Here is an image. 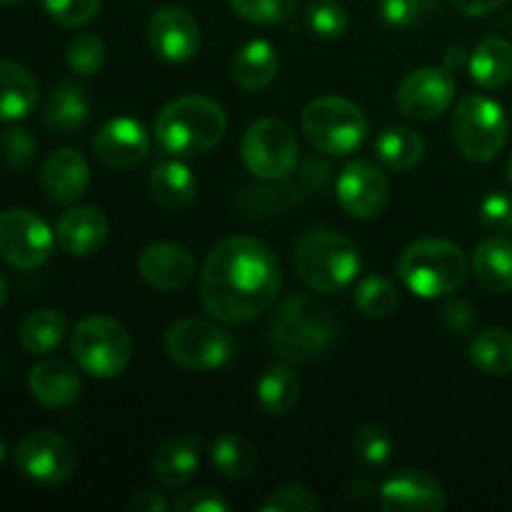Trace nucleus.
I'll use <instances>...</instances> for the list:
<instances>
[{
  "mask_svg": "<svg viewBox=\"0 0 512 512\" xmlns=\"http://www.w3.org/2000/svg\"><path fill=\"white\" fill-rule=\"evenodd\" d=\"M55 240L63 253L73 258H88L98 253L108 240V218L98 208H88V205L70 208L68 213L60 215Z\"/></svg>",
  "mask_w": 512,
  "mask_h": 512,
  "instance_id": "aec40b11",
  "label": "nucleus"
},
{
  "mask_svg": "<svg viewBox=\"0 0 512 512\" xmlns=\"http://www.w3.org/2000/svg\"><path fill=\"white\" fill-rule=\"evenodd\" d=\"M15 3H20V0H0V5H15Z\"/></svg>",
  "mask_w": 512,
  "mask_h": 512,
  "instance_id": "864d4df0",
  "label": "nucleus"
},
{
  "mask_svg": "<svg viewBox=\"0 0 512 512\" xmlns=\"http://www.w3.org/2000/svg\"><path fill=\"white\" fill-rule=\"evenodd\" d=\"M68 68L73 70L80 78H90V75L98 73L105 63V43L98 33H83L78 38H73V43L68 45Z\"/></svg>",
  "mask_w": 512,
  "mask_h": 512,
  "instance_id": "4c0bfd02",
  "label": "nucleus"
},
{
  "mask_svg": "<svg viewBox=\"0 0 512 512\" xmlns=\"http://www.w3.org/2000/svg\"><path fill=\"white\" fill-rule=\"evenodd\" d=\"M338 203L353 218H378L390 200V180L370 160H355L338 175Z\"/></svg>",
  "mask_w": 512,
  "mask_h": 512,
  "instance_id": "4468645a",
  "label": "nucleus"
},
{
  "mask_svg": "<svg viewBox=\"0 0 512 512\" xmlns=\"http://www.w3.org/2000/svg\"><path fill=\"white\" fill-rule=\"evenodd\" d=\"M380 505L388 512H443L448 500L433 475L420 470H403L385 480L380 488Z\"/></svg>",
  "mask_w": 512,
  "mask_h": 512,
  "instance_id": "f3484780",
  "label": "nucleus"
},
{
  "mask_svg": "<svg viewBox=\"0 0 512 512\" xmlns=\"http://www.w3.org/2000/svg\"><path fill=\"white\" fill-rule=\"evenodd\" d=\"M260 510L265 512H315L320 510V500L303 485H283L275 490Z\"/></svg>",
  "mask_w": 512,
  "mask_h": 512,
  "instance_id": "a19ab883",
  "label": "nucleus"
},
{
  "mask_svg": "<svg viewBox=\"0 0 512 512\" xmlns=\"http://www.w3.org/2000/svg\"><path fill=\"white\" fill-rule=\"evenodd\" d=\"M165 353L175 365L195 373L225 368L235 355V340L203 318L178 320L165 333Z\"/></svg>",
  "mask_w": 512,
  "mask_h": 512,
  "instance_id": "1a4fd4ad",
  "label": "nucleus"
},
{
  "mask_svg": "<svg viewBox=\"0 0 512 512\" xmlns=\"http://www.w3.org/2000/svg\"><path fill=\"white\" fill-rule=\"evenodd\" d=\"M398 275L418 298L433 300L455 293L468 278V258L463 248L443 238H423L403 250Z\"/></svg>",
  "mask_w": 512,
  "mask_h": 512,
  "instance_id": "39448f33",
  "label": "nucleus"
},
{
  "mask_svg": "<svg viewBox=\"0 0 512 512\" xmlns=\"http://www.w3.org/2000/svg\"><path fill=\"white\" fill-rule=\"evenodd\" d=\"M40 90L33 73L15 60L0 58V120H23L38 108Z\"/></svg>",
  "mask_w": 512,
  "mask_h": 512,
  "instance_id": "4be33fe9",
  "label": "nucleus"
},
{
  "mask_svg": "<svg viewBox=\"0 0 512 512\" xmlns=\"http://www.w3.org/2000/svg\"><path fill=\"white\" fill-rule=\"evenodd\" d=\"M280 280L278 258L263 240L233 235L220 240L205 258L200 298L220 323H250L273 308Z\"/></svg>",
  "mask_w": 512,
  "mask_h": 512,
  "instance_id": "f257e3e1",
  "label": "nucleus"
},
{
  "mask_svg": "<svg viewBox=\"0 0 512 512\" xmlns=\"http://www.w3.org/2000/svg\"><path fill=\"white\" fill-rule=\"evenodd\" d=\"M70 353L83 373L93 378H118L133 358V340L123 323L108 315H88L70 335Z\"/></svg>",
  "mask_w": 512,
  "mask_h": 512,
  "instance_id": "423d86ee",
  "label": "nucleus"
},
{
  "mask_svg": "<svg viewBox=\"0 0 512 512\" xmlns=\"http://www.w3.org/2000/svg\"><path fill=\"white\" fill-rule=\"evenodd\" d=\"M43 8L55 23L65 28H78L98 15L100 0H43Z\"/></svg>",
  "mask_w": 512,
  "mask_h": 512,
  "instance_id": "ea45409f",
  "label": "nucleus"
},
{
  "mask_svg": "<svg viewBox=\"0 0 512 512\" xmlns=\"http://www.w3.org/2000/svg\"><path fill=\"white\" fill-rule=\"evenodd\" d=\"M228 118L218 100L183 95L165 105L155 118V140L173 158H195L223 140Z\"/></svg>",
  "mask_w": 512,
  "mask_h": 512,
  "instance_id": "f03ea898",
  "label": "nucleus"
},
{
  "mask_svg": "<svg viewBox=\"0 0 512 512\" xmlns=\"http://www.w3.org/2000/svg\"><path fill=\"white\" fill-rule=\"evenodd\" d=\"M298 138L293 128L278 118L255 120L240 140L245 168L260 180H285L298 165Z\"/></svg>",
  "mask_w": 512,
  "mask_h": 512,
  "instance_id": "9d476101",
  "label": "nucleus"
},
{
  "mask_svg": "<svg viewBox=\"0 0 512 512\" xmlns=\"http://www.w3.org/2000/svg\"><path fill=\"white\" fill-rule=\"evenodd\" d=\"M138 273L150 288L170 293L190 283L195 273V260L185 245L155 243L140 253Z\"/></svg>",
  "mask_w": 512,
  "mask_h": 512,
  "instance_id": "a211bd4d",
  "label": "nucleus"
},
{
  "mask_svg": "<svg viewBox=\"0 0 512 512\" xmlns=\"http://www.w3.org/2000/svg\"><path fill=\"white\" fill-rule=\"evenodd\" d=\"M90 185L88 160L73 148H63L50 155L40 173V188L55 205H70L85 195Z\"/></svg>",
  "mask_w": 512,
  "mask_h": 512,
  "instance_id": "6ab92c4d",
  "label": "nucleus"
},
{
  "mask_svg": "<svg viewBox=\"0 0 512 512\" xmlns=\"http://www.w3.org/2000/svg\"><path fill=\"white\" fill-rule=\"evenodd\" d=\"M335 335L338 325L323 303L310 295H293L270 320L268 343L285 363H310L333 348Z\"/></svg>",
  "mask_w": 512,
  "mask_h": 512,
  "instance_id": "7ed1b4c3",
  "label": "nucleus"
},
{
  "mask_svg": "<svg viewBox=\"0 0 512 512\" xmlns=\"http://www.w3.org/2000/svg\"><path fill=\"white\" fill-rule=\"evenodd\" d=\"M68 333V320L58 310H33L20 325V345L33 355H48L63 343Z\"/></svg>",
  "mask_w": 512,
  "mask_h": 512,
  "instance_id": "7c9ffc66",
  "label": "nucleus"
},
{
  "mask_svg": "<svg viewBox=\"0 0 512 512\" xmlns=\"http://www.w3.org/2000/svg\"><path fill=\"white\" fill-rule=\"evenodd\" d=\"M148 43L153 53L168 63H188L200 50V28L183 8L165 5L150 18Z\"/></svg>",
  "mask_w": 512,
  "mask_h": 512,
  "instance_id": "2eb2a0df",
  "label": "nucleus"
},
{
  "mask_svg": "<svg viewBox=\"0 0 512 512\" xmlns=\"http://www.w3.org/2000/svg\"><path fill=\"white\" fill-rule=\"evenodd\" d=\"M5 300H8V283H5L3 273H0V308L5 305Z\"/></svg>",
  "mask_w": 512,
  "mask_h": 512,
  "instance_id": "8fccbe9b",
  "label": "nucleus"
},
{
  "mask_svg": "<svg viewBox=\"0 0 512 512\" xmlns=\"http://www.w3.org/2000/svg\"><path fill=\"white\" fill-rule=\"evenodd\" d=\"M480 223L493 233H510L512 230V193L493 190L480 203Z\"/></svg>",
  "mask_w": 512,
  "mask_h": 512,
  "instance_id": "79ce46f5",
  "label": "nucleus"
},
{
  "mask_svg": "<svg viewBox=\"0 0 512 512\" xmlns=\"http://www.w3.org/2000/svg\"><path fill=\"white\" fill-rule=\"evenodd\" d=\"M280 68L278 53L268 40H250L235 53L233 78L243 90H263L275 80Z\"/></svg>",
  "mask_w": 512,
  "mask_h": 512,
  "instance_id": "cd10ccee",
  "label": "nucleus"
},
{
  "mask_svg": "<svg viewBox=\"0 0 512 512\" xmlns=\"http://www.w3.org/2000/svg\"><path fill=\"white\" fill-rule=\"evenodd\" d=\"M258 400L265 413L288 415L300 400L298 373L288 365H270L258 378Z\"/></svg>",
  "mask_w": 512,
  "mask_h": 512,
  "instance_id": "c756f323",
  "label": "nucleus"
},
{
  "mask_svg": "<svg viewBox=\"0 0 512 512\" xmlns=\"http://www.w3.org/2000/svg\"><path fill=\"white\" fill-rule=\"evenodd\" d=\"M470 363L485 375L512 373V333L503 328H490L475 335L470 343Z\"/></svg>",
  "mask_w": 512,
  "mask_h": 512,
  "instance_id": "2f4dec72",
  "label": "nucleus"
},
{
  "mask_svg": "<svg viewBox=\"0 0 512 512\" xmlns=\"http://www.w3.org/2000/svg\"><path fill=\"white\" fill-rule=\"evenodd\" d=\"M150 148V135L135 118H113L100 125L93 138V153L103 165L115 170L133 168L145 158Z\"/></svg>",
  "mask_w": 512,
  "mask_h": 512,
  "instance_id": "dca6fc26",
  "label": "nucleus"
},
{
  "mask_svg": "<svg viewBox=\"0 0 512 512\" xmlns=\"http://www.w3.org/2000/svg\"><path fill=\"white\" fill-rule=\"evenodd\" d=\"M375 153L390 170H410L423 160L425 140L415 130L398 125V128H388L378 135Z\"/></svg>",
  "mask_w": 512,
  "mask_h": 512,
  "instance_id": "473e14b6",
  "label": "nucleus"
},
{
  "mask_svg": "<svg viewBox=\"0 0 512 512\" xmlns=\"http://www.w3.org/2000/svg\"><path fill=\"white\" fill-rule=\"evenodd\" d=\"M463 58H465V48H463V45H458V48H450L448 53H445V68L455 70L460 63H463Z\"/></svg>",
  "mask_w": 512,
  "mask_h": 512,
  "instance_id": "09e8293b",
  "label": "nucleus"
},
{
  "mask_svg": "<svg viewBox=\"0 0 512 512\" xmlns=\"http://www.w3.org/2000/svg\"><path fill=\"white\" fill-rule=\"evenodd\" d=\"M470 78L485 90H500L512 80V43L505 38H485L470 53Z\"/></svg>",
  "mask_w": 512,
  "mask_h": 512,
  "instance_id": "bb28decb",
  "label": "nucleus"
},
{
  "mask_svg": "<svg viewBox=\"0 0 512 512\" xmlns=\"http://www.w3.org/2000/svg\"><path fill=\"white\" fill-rule=\"evenodd\" d=\"M298 278L313 293H340L360 273V253L353 240L328 228H310L295 245Z\"/></svg>",
  "mask_w": 512,
  "mask_h": 512,
  "instance_id": "20e7f679",
  "label": "nucleus"
},
{
  "mask_svg": "<svg viewBox=\"0 0 512 512\" xmlns=\"http://www.w3.org/2000/svg\"><path fill=\"white\" fill-rule=\"evenodd\" d=\"M473 275L488 293L512 290V240L503 233L480 240L473 253Z\"/></svg>",
  "mask_w": 512,
  "mask_h": 512,
  "instance_id": "5701e85b",
  "label": "nucleus"
},
{
  "mask_svg": "<svg viewBox=\"0 0 512 512\" xmlns=\"http://www.w3.org/2000/svg\"><path fill=\"white\" fill-rule=\"evenodd\" d=\"M355 458L368 468H383L393 458V438L380 425H363L353 435Z\"/></svg>",
  "mask_w": 512,
  "mask_h": 512,
  "instance_id": "c9c22d12",
  "label": "nucleus"
},
{
  "mask_svg": "<svg viewBox=\"0 0 512 512\" xmlns=\"http://www.w3.org/2000/svg\"><path fill=\"white\" fill-rule=\"evenodd\" d=\"M230 8L248 23L278 25L293 18L298 0H230Z\"/></svg>",
  "mask_w": 512,
  "mask_h": 512,
  "instance_id": "e433bc0d",
  "label": "nucleus"
},
{
  "mask_svg": "<svg viewBox=\"0 0 512 512\" xmlns=\"http://www.w3.org/2000/svg\"><path fill=\"white\" fill-rule=\"evenodd\" d=\"M90 115V103L85 90L73 80H63L48 95V103L43 108L45 128L58 135H70L83 128Z\"/></svg>",
  "mask_w": 512,
  "mask_h": 512,
  "instance_id": "393cba45",
  "label": "nucleus"
},
{
  "mask_svg": "<svg viewBox=\"0 0 512 512\" xmlns=\"http://www.w3.org/2000/svg\"><path fill=\"white\" fill-rule=\"evenodd\" d=\"M355 305L365 318H388L398 308V290L383 275H368L355 288Z\"/></svg>",
  "mask_w": 512,
  "mask_h": 512,
  "instance_id": "72a5a7b5",
  "label": "nucleus"
},
{
  "mask_svg": "<svg viewBox=\"0 0 512 512\" xmlns=\"http://www.w3.org/2000/svg\"><path fill=\"white\" fill-rule=\"evenodd\" d=\"M453 5L468 18H485V15L503 8L505 0H453Z\"/></svg>",
  "mask_w": 512,
  "mask_h": 512,
  "instance_id": "de8ad7c7",
  "label": "nucleus"
},
{
  "mask_svg": "<svg viewBox=\"0 0 512 512\" xmlns=\"http://www.w3.org/2000/svg\"><path fill=\"white\" fill-rule=\"evenodd\" d=\"M128 508L135 512H168L170 503L155 488H140L130 495Z\"/></svg>",
  "mask_w": 512,
  "mask_h": 512,
  "instance_id": "49530a36",
  "label": "nucleus"
},
{
  "mask_svg": "<svg viewBox=\"0 0 512 512\" xmlns=\"http://www.w3.org/2000/svg\"><path fill=\"white\" fill-rule=\"evenodd\" d=\"M150 195L165 210H183L198 195V180L193 170L180 160H165L150 173Z\"/></svg>",
  "mask_w": 512,
  "mask_h": 512,
  "instance_id": "a878e982",
  "label": "nucleus"
},
{
  "mask_svg": "<svg viewBox=\"0 0 512 512\" xmlns=\"http://www.w3.org/2000/svg\"><path fill=\"white\" fill-rule=\"evenodd\" d=\"M75 463H78L75 448L53 430H33L20 440L15 450V465L20 475L43 488L65 483L73 475Z\"/></svg>",
  "mask_w": 512,
  "mask_h": 512,
  "instance_id": "f8f14e48",
  "label": "nucleus"
},
{
  "mask_svg": "<svg viewBox=\"0 0 512 512\" xmlns=\"http://www.w3.org/2000/svg\"><path fill=\"white\" fill-rule=\"evenodd\" d=\"M303 133L325 155H350L368 135L363 110L340 95H320L303 110Z\"/></svg>",
  "mask_w": 512,
  "mask_h": 512,
  "instance_id": "0eeeda50",
  "label": "nucleus"
},
{
  "mask_svg": "<svg viewBox=\"0 0 512 512\" xmlns=\"http://www.w3.org/2000/svg\"><path fill=\"white\" fill-rule=\"evenodd\" d=\"M455 78L453 70L418 68L403 78L398 88L400 113L413 120H435L453 105Z\"/></svg>",
  "mask_w": 512,
  "mask_h": 512,
  "instance_id": "ddd939ff",
  "label": "nucleus"
},
{
  "mask_svg": "<svg viewBox=\"0 0 512 512\" xmlns=\"http://www.w3.org/2000/svg\"><path fill=\"white\" fill-rule=\"evenodd\" d=\"M423 13V0H380V18L390 28H410Z\"/></svg>",
  "mask_w": 512,
  "mask_h": 512,
  "instance_id": "c03bdc74",
  "label": "nucleus"
},
{
  "mask_svg": "<svg viewBox=\"0 0 512 512\" xmlns=\"http://www.w3.org/2000/svg\"><path fill=\"white\" fill-rule=\"evenodd\" d=\"M0 153H3V160L10 168L23 173V170H28L35 163L38 143H35V138L25 128H10L0 138Z\"/></svg>",
  "mask_w": 512,
  "mask_h": 512,
  "instance_id": "58836bf2",
  "label": "nucleus"
},
{
  "mask_svg": "<svg viewBox=\"0 0 512 512\" xmlns=\"http://www.w3.org/2000/svg\"><path fill=\"white\" fill-rule=\"evenodd\" d=\"M173 508L178 512H228L230 503L210 488L185 490L175 498Z\"/></svg>",
  "mask_w": 512,
  "mask_h": 512,
  "instance_id": "37998d69",
  "label": "nucleus"
},
{
  "mask_svg": "<svg viewBox=\"0 0 512 512\" xmlns=\"http://www.w3.org/2000/svg\"><path fill=\"white\" fill-rule=\"evenodd\" d=\"M28 388L33 398L45 408H65L80 398L78 370L60 358H45L35 363L28 373Z\"/></svg>",
  "mask_w": 512,
  "mask_h": 512,
  "instance_id": "412c9836",
  "label": "nucleus"
},
{
  "mask_svg": "<svg viewBox=\"0 0 512 512\" xmlns=\"http://www.w3.org/2000/svg\"><path fill=\"white\" fill-rule=\"evenodd\" d=\"M5 458H8V445H5V440L0 438V463H3Z\"/></svg>",
  "mask_w": 512,
  "mask_h": 512,
  "instance_id": "3c124183",
  "label": "nucleus"
},
{
  "mask_svg": "<svg viewBox=\"0 0 512 512\" xmlns=\"http://www.w3.org/2000/svg\"><path fill=\"white\" fill-rule=\"evenodd\" d=\"M55 233L28 208L0 213V258L18 270H35L53 255Z\"/></svg>",
  "mask_w": 512,
  "mask_h": 512,
  "instance_id": "9b49d317",
  "label": "nucleus"
},
{
  "mask_svg": "<svg viewBox=\"0 0 512 512\" xmlns=\"http://www.w3.org/2000/svg\"><path fill=\"white\" fill-rule=\"evenodd\" d=\"M200 465V440L193 435L168 438L153 455V473L165 488H180L195 475Z\"/></svg>",
  "mask_w": 512,
  "mask_h": 512,
  "instance_id": "b1692460",
  "label": "nucleus"
},
{
  "mask_svg": "<svg viewBox=\"0 0 512 512\" xmlns=\"http://www.w3.org/2000/svg\"><path fill=\"white\" fill-rule=\"evenodd\" d=\"M508 115L503 105L485 95H468L460 100L450 118V133L460 153L473 163L498 158L508 143Z\"/></svg>",
  "mask_w": 512,
  "mask_h": 512,
  "instance_id": "6e6552de",
  "label": "nucleus"
},
{
  "mask_svg": "<svg viewBox=\"0 0 512 512\" xmlns=\"http://www.w3.org/2000/svg\"><path fill=\"white\" fill-rule=\"evenodd\" d=\"M305 23L318 38L338 40L348 33L350 15L338 0H313L305 10Z\"/></svg>",
  "mask_w": 512,
  "mask_h": 512,
  "instance_id": "f704fd0d",
  "label": "nucleus"
},
{
  "mask_svg": "<svg viewBox=\"0 0 512 512\" xmlns=\"http://www.w3.org/2000/svg\"><path fill=\"white\" fill-rule=\"evenodd\" d=\"M505 173H508V183H510V188H512V155H510V160H508V170H505Z\"/></svg>",
  "mask_w": 512,
  "mask_h": 512,
  "instance_id": "603ef678",
  "label": "nucleus"
},
{
  "mask_svg": "<svg viewBox=\"0 0 512 512\" xmlns=\"http://www.w3.org/2000/svg\"><path fill=\"white\" fill-rule=\"evenodd\" d=\"M210 463L223 478L248 480L258 470V453L238 433H223L210 445Z\"/></svg>",
  "mask_w": 512,
  "mask_h": 512,
  "instance_id": "c85d7f7f",
  "label": "nucleus"
},
{
  "mask_svg": "<svg viewBox=\"0 0 512 512\" xmlns=\"http://www.w3.org/2000/svg\"><path fill=\"white\" fill-rule=\"evenodd\" d=\"M443 318H445V325H448L450 333L463 335V333H470V330H473L475 310L465 298H455L443 308Z\"/></svg>",
  "mask_w": 512,
  "mask_h": 512,
  "instance_id": "a18cd8bd",
  "label": "nucleus"
}]
</instances>
